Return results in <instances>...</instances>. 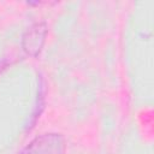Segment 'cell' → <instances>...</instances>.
<instances>
[{
	"label": "cell",
	"mask_w": 154,
	"mask_h": 154,
	"mask_svg": "<svg viewBox=\"0 0 154 154\" xmlns=\"http://www.w3.org/2000/svg\"><path fill=\"white\" fill-rule=\"evenodd\" d=\"M48 34L47 23L41 20L31 24L22 35V48L24 53L31 58H36L43 49Z\"/></svg>",
	"instance_id": "7a4b0ae2"
},
{
	"label": "cell",
	"mask_w": 154,
	"mask_h": 154,
	"mask_svg": "<svg viewBox=\"0 0 154 154\" xmlns=\"http://www.w3.org/2000/svg\"><path fill=\"white\" fill-rule=\"evenodd\" d=\"M66 141L61 134L46 132L31 140L18 154H64Z\"/></svg>",
	"instance_id": "6da1fadb"
},
{
	"label": "cell",
	"mask_w": 154,
	"mask_h": 154,
	"mask_svg": "<svg viewBox=\"0 0 154 154\" xmlns=\"http://www.w3.org/2000/svg\"><path fill=\"white\" fill-rule=\"evenodd\" d=\"M43 108H45V81L41 77L40 78L38 91H37V97H36V103H35V107H34V111H32V114H31V119H30V122L26 126L28 130H30L35 125V123L40 118Z\"/></svg>",
	"instance_id": "3957f363"
}]
</instances>
